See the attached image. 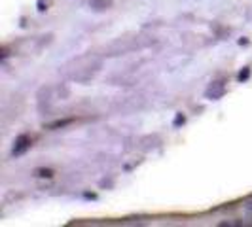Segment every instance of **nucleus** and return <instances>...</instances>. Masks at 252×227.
<instances>
[{"label":"nucleus","instance_id":"nucleus-1","mask_svg":"<svg viewBox=\"0 0 252 227\" xmlns=\"http://www.w3.org/2000/svg\"><path fill=\"white\" fill-rule=\"evenodd\" d=\"M101 68H102L101 61H95V63L88 64L86 68H82V70L74 76V80H76V82H82V84H88L89 80H93L95 76L101 72Z\"/></svg>","mask_w":252,"mask_h":227},{"label":"nucleus","instance_id":"nucleus-2","mask_svg":"<svg viewBox=\"0 0 252 227\" xmlns=\"http://www.w3.org/2000/svg\"><path fill=\"white\" fill-rule=\"evenodd\" d=\"M31 142H32V140H31V137H29V135H19V137L15 139V142H13V148H12L13 157H17V155L25 153V151L32 146Z\"/></svg>","mask_w":252,"mask_h":227},{"label":"nucleus","instance_id":"nucleus-3","mask_svg":"<svg viewBox=\"0 0 252 227\" xmlns=\"http://www.w3.org/2000/svg\"><path fill=\"white\" fill-rule=\"evenodd\" d=\"M112 2L114 0H89V8L93 12H104L112 6Z\"/></svg>","mask_w":252,"mask_h":227},{"label":"nucleus","instance_id":"nucleus-4","mask_svg":"<svg viewBox=\"0 0 252 227\" xmlns=\"http://www.w3.org/2000/svg\"><path fill=\"white\" fill-rule=\"evenodd\" d=\"M34 176L51 178V176H53V170H51V169H36V170H34Z\"/></svg>","mask_w":252,"mask_h":227},{"label":"nucleus","instance_id":"nucleus-5","mask_svg":"<svg viewBox=\"0 0 252 227\" xmlns=\"http://www.w3.org/2000/svg\"><path fill=\"white\" fill-rule=\"evenodd\" d=\"M178 123H184V115H180V114H178L177 119H175V125H178Z\"/></svg>","mask_w":252,"mask_h":227}]
</instances>
